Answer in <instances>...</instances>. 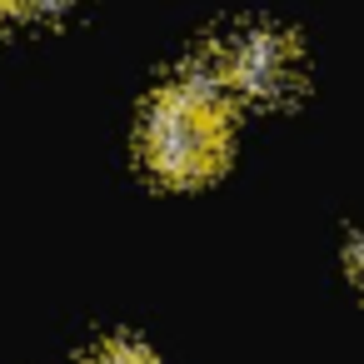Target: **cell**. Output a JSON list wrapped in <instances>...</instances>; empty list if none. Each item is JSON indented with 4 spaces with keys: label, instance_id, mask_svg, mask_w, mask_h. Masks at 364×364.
<instances>
[{
    "label": "cell",
    "instance_id": "1",
    "mask_svg": "<svg viewBox=\"0 0 364 364\" xmlns=\"http://www.w3.org/2000/svg\"><path fill=\"white\" fill-rule=\"evenodd\" d=\"M140 155L170 185H205L225 170L230 115H225V90H220L215 60H210V75L200 65H185V75L145 105Z\"/></svg>",
    "mask_w": 364,
    "mask_h": 364
},
{
    "label": "cell",
    "instance_id": "2",
    "mask_svg": "<svg viewBox=\"0 0 364 364\" xmlns=\"http://www.w3.org/2000/svg\"><path fill=\"white\" fill-rule=\"evenodd\" d=\"M220 90L250 100V105H279L299 90L304 75V55L299 41L279 26H245L215 60Z\"/></svg>",
    "mask_w": 364,
    "mask_h": 364
},
{
    "label": "cell",
    "instance_id": "3",
    "mask_svg": "<svg viewBox=\"0 0 364 364\" xmlns=\"http://www.w3.org/2000/svg\"><path fill=\"white\" fill-rule=\"evenodd\" d=\"M80 364H155V354L140 339H105L100 349H90Z\"/></svg>",
    "mask_w": 364,
    "mask_h": 364
},
{
    "label": "cell",
    "instance_id": "4",
    "mask_svg": "<svg viewBox=\"0 0 364 364\" xmlns=\"http://www.w3.org/2000/svg\"><path fill=\"white\" fill-rule=\"evenodd\" d=\"M70 6V0H21V11H31V16H60Z\"/></svg>",
    "mask_w": 364,
    "mask_h": 364
},
{
    "label": "cell",
    "instance_id": "5",
    "mask_svg": "<svg viewBox=\"0 0 364 364\" xmlns=\"http://www.w3.org/2000/svg\"><path fill=\"white\" fill-rule=\"evenodd\" d=\"M21 11V0H0V21H6V16H16Z\"/></svg>",
    "mask_w": 364,
    "mask_h": 364
}]
</instances>
